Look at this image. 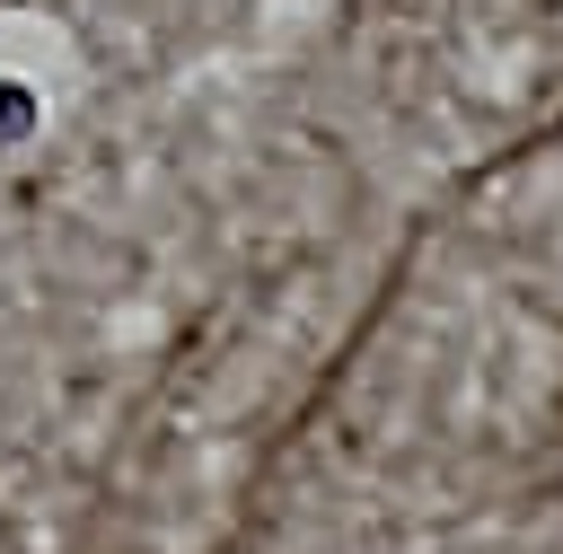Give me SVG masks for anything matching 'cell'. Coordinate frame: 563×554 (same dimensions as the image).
<instances>
[{
  "label": "cell",
  "instance_id": "6da1fadb",
  "mask_svg": "<svg viewBox=\"0 0 563 554\" xmlns=\"http://www.w3.org/2000/svg\"><path fill=\"white\" fill-rule=\"evenodd\" d=\"M35 132V97L26 88H0V141H26Z\"/></svg>",
  "mask_w": 563,
  "mask_h": 554
}]
</instances>
